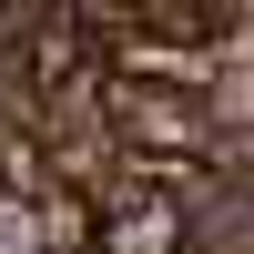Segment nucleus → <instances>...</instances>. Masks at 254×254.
Masks as SVG:
<instances>
[{"label":"nucleus","mask_w":254,"mask_h":254,"mask_svg":"<svg viewBox=\"0 0 254 254\" xmlns=\"http://www.w3.org/2000/svg\"><path fill=\"white\" fill-rule=\"evenodd\" d=\"M173 193H183V254H254V173L234 153L173 173Z\"/></svg>","instance_id":"f257e3e1"},{"label":"nucleus","mask_w":254,"mask_h":254,"mask_svg":"<svg viewBox=\"0 0 254 254\" xmlns=\"http://www.w3.org/2000/svg\"><path fill=\"white\" fill-rule=\"evenodd\" d=\"M102 254H183V193L153 163H122V183L102 193Z\"/></svg>","instance_id":"f03ea898"},{"label":"nucleus","mask_w":254,"mask_h":254,"mask_svg":"<svg viewBox=\"0 0 254 254\" xmlns=\"http://www.w3.org/2000/svg\"><path fill=\"white\" fill-rule=\"evenodd\" d=\"M20 224H31L41 254H102V203H92V193H41Z\"/></svg>","instance_id":"7ed1b4c3"}]
</instances>
